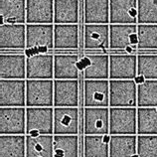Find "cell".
I'll use <instances>...</instances> for the list:
<instances>
[{
    "label": "cell",
    "instance_id": "cell-1",
    "mask_svg": "<svg viewBox=\"0 0 157 157\" xmlns=\"http://www.w3.org/2000/svg\"><path fill=\"white\" fill-rule=\"evenodd\" d=\"M137 134V107H109V135Z\"/></svg>",
    "mask_w": 157,
    "mask_h": 157
},
{
    "label": "cell",
    "instance_id": "cell-2",
    "mask_svg": "<svg viewBox=\"0 0 157 157\" xmlns=\"http://www.w3.org/2000/svg\"><path fill=\"white\" fill-rule=\"evenodd\" d=\"M54 80H26V107H53Z\"/></svg>",
    "mask_w": 157,
    "mask_h": 157
},
{
    "label": "cell",
    "instance_id": "cell-3",
    "mask_svg": "<svg viewBox=\"0 0 157 157\" xmlns=\"http://www.w3.org/2000/svg\"><path fill=\"white\" fill-rule=\"evenodd\" d=\"M109 107H137L134 80H109Z\"/></svg>",
    "mask_w": 157,
    "mask_h": 157
},
{
    "label": "cell",
    "instance_id": "cell-4",
    "mask_svg": "<svg viewBox=\"0 0 157 157\" xmlns=\"http://www.w3.org/2000/svg\"><path fill=\"white\" fill-rule=\"evenodd\" d=\"M26 134H54V107H26Z\"/></svg>",
    "mask_w": 157,
    "mask_h": 157
},
{
    "label": "cell",
    "instance_id": "cell-5",
    "mask_svg": "<svg viewBox=\"0 0 157 157\" xmlns=\"http://www.w3.org/2000/svg\"><path fill=\"white\" fill-rule=\"evenodd\" d=\"M0 106L26 107V80H0Z\"/></svg>",
    "mask_w": 157,
    "mask_h": 157
},
{
    "label": "cell",
    "instance_id": "cell-6",
    "mask_svg": "<svg viewBox=\"0 0 157 157\" xmlns=\"http://www.w3.org/2000/svg\"><path fill=\"white\" fill-rule=\"evenodd\" d=\"M54 48V24H26V49L39 53Z\"/></svg>",
    "mask_w": 157,
    "mask_h": 157
},
{
    "label": "cell",
    "instance_id": "cell-7",
    "mask_svg": "<svg viewBox=\"0 0 157 157\" xmlns=\"http://www.w3.org/2000/svg\"><path fill=\"white\" fill-rule=\"evenodd\" d=\"M137 45V24H109V48L128 50Z\"/></svg>",
    "mask_w": 157,
    "mask_h": 157
},
{
    "label": "cell",
    "instance_id": "cell-8",
    "mask_svg": "<svg viewBox=\"0 0 157 157\" xmlns=\"http://www.w3.org/2000/svg\"><path fill=\"white\" fill-rule=\"evenodd\" d=\"M0 134H26V107H0Z\"/></svg>",
    "mask_w": 157,
    "mask_h": 157
},
{
    "label": "cell",
    "instance_id": "cell-9",
    "mask_svg": "<svg viewBox=\"0 0 157 157\" xmlns=\"http://www.w3.org/2000/svg\"><path fill=\"white\" fill-rule=\"evenodd\" d=\"M86 135L109 134V107H85Z\"/></svg>",
    "mask_w": 157,
    "mask_h": 157
},
{
    "label": "cell",
    "instance_id": "cell-10",
    "mask_svg": "<svg viewBox=\"0 0 157 157\" xmlns=\"http://www.w3.org/2000/svg\"><path fill=\"white\" fill-rule=\"evenodd\" d=\"M86 80H109V57L105 54H89L78 62Z\"/></svg>",
    "mask_w": 157,
    "mask_h": 157
},
{
    "label": "cell",
    "instance_id": "cell-11",
    "mask_svg": "<svg viewBox=\"0 0 157 157\" xmlns=\"http://www.w3.org/2000/svg\"><path fill=\"white\" fill-rule=\"evenodd\" d=\"M137 77V56L133 54L109 56V80H134Z\"/></svg>",
    "mask_w": 157,
    "mask_h": 157
},
{
    "label": "cell",
    "instance_id": "cell-12",
    "mask_svg": "<svg viewBox=\"0 0 157 157\" xmlns=\"http://www.w3.org/2000/svg\"><path fill=\"white\" fill-rule=\"evenodd\" d=\"M85 107H109V80H85Z\"/></svg>",
    "mask_w": 157,
    "mask_h": 157
},
{
    "label": "cell",
    "instance_id": "cell-13",
    "mask_svg": "<svg viewBox=\"0 0 157 157\" xmlns=\"http://www.w3.org/2000/svg\"><path fill=\"white\" fill-rule=\"evenodd\" d=\"M27 57L24 54H2L0 56L1 80H26Z\"/></svg>",
    "mask_w": 157,
    "mask_h": 157
},
{
    "label": "cell",
    "instance_id": "cell-14",
    "mask_svg": "<svg viewBox=\"0 0 157 157\" xmlns=\"http://www.w3.org/2000/svg\"><path fill=\"white\" fill-rule=\"evenodd\" d=\"M78 80H54V107H78Z\"/></svg>",
    "mask_w": 157,
    "mask_h": 157
},
{
    "label": "cell",
    "instance_id": "cell-15",
    "mask_svg": "<svg viewBox=\"0 0 157 157\" xmlns=\"http://www.w3.org/2000/svg\"><path fill=\"white\" fill-rule=\"evenodd\" d=\"M78 131V107H54V135H77Z\"/></svg>",
    "mask_w": 157,
    "mask_h": 157
},
{
    "label": "cell",
    "instance_id": "cell-16",
    "mask_svg": "<svg viewBox=\"0 0 157 157\" xmlns=\"http://www.w3.org/2000/svg\"><path fill=\"white\" fill-rule=\"evenodd\" d=\"M26 75L29 80H52L54 78V56L40 53L27 58Z\"/></svg>",
    "mask_w": 157,
    "mask_h": 157
},
{
    "label": "cell",
    "instance_id": "cell-17",
    "mask_svg": "<svg viewBox=\"0 0 157 157\" xmlns=\"http://www.w3.org/2000/svg\"><path fill=\"white\" fill-rule=\"evenodd\" d=\"M109 24H137V0H109Z\"/></svg>",
    "mask_w": 157,
    "mask_h": 157
},
{
    "label": "cell",
    "instance_id": "cell-18",
    "mask_svg": "<svg viewBox=\"0 0 157 157\" xmlns=\"http://www.w3.org/2000/svg\"><path fill=\"white\" fill-rule=\"evenodd\" d=\"M0 47L2 50L26 49V24H2L0 26Z\"/></svg>",
    "mask_w": 157,
    "mask_h": 157
},
{
    "label": "cell",
    "instance_id": "cell-19",
    "mask_svg": "<svg viewBox=\"0 0 157 157\" xmlns=\"http://www.w3.org/2000/svg\"><path fill=\"white\" fill-rule=\"evenodd\" d=\"M27 24H54V0H26Z\"/></svg>",
    "mask_w": 157,
    "mask_h": 157
},
{
    "label": "cell",
    "instance_id": "cell-20",
    "mask_svg": "<svg viewBox=\"0 0 157 157\" xmlns=\"http://www.w3.org/2000/svg\"><path fill=\"white\" fill-rule=\"evenodd\" d=\"M84 46L86 50L109 48V24H86Z\"/></svg>",
    "mask_w": 157,
    "mask_h": 157
},
{
    "label": "cell",
    "instance_id": "cell-21",
    "mask_svg": "<svg viewBox=\"0 0 157 157\" xmlns=\"http://www.w3.org/2000/svg\"><path fill=\"white\" fill-rule=\"evenodd\" d=\"M78 47V24H54V48L58 50H74Z\"/></svg>",
    "mask_w": 157,
    "mask_h": 157
},
{
    "label": "cell",
    "instance_id": "cell-22",
    "mask_svg": "<svg viewBox=\"0 0 157 157\" xmlns=\"http://www.w3.org/2000/svg\"><path fill=\"white\" fill-rule=\"evenodd\" d=\"M78 56L73 54L54 56V80H78Z\"/></svg>",
    "mask_w": 157,
    "mask_h": 157
},
{
    "label": "cell",
    "instance_id": "cell-23",
    "mask_svg": "<svg viewBox=\"0 0 157 157\" xmlns=\"http://www.w3.org/2000/svg\"><path fill=\"white\" fill-rule=\"evenodd\" d=\"M54 135H26V157H54Z\"/></svg>",
    "mask_w": 157,
    "mask_h": 157
},
{
    "label": "cell",
    "instance_id": "cell-24",
    "mask_svg": "<svg viewBox=\"0 0 157 157\" xmlns=\"http://www.w3.org/2000/svg\"><path fill=\"white\" fill-rule=\"evenodd\" d=\"M137 154V135H109V157H132Z\"/></svg>",
    "mask_w": 157,
    "mask_h": 157
},
{
    "label": "cell",
    "instance_id": "cell-25",
    "mask_svg": "<svg viewBox=\"0 0 157 157\" xmlns=\"http://www.w3.org/2000/svg\"><path fill=\"white\" fill-rule=\"evenodd\" d=\"M2 24L26 23V0H0Z\"/></svg>",
    "mask_w": 157,
    "mask_h": 157
},
{
    "label": "cell",
    "instance_id": "cell-26",
    "mask_svg": "<svg viewBox=\"0 0 157 157\" xmlns=\"http://www.w3.org/2000/svg\"><path fill=\"white\" fill-rule=\"evenodd\" d=\"M78 0H54V24H78Z\"/></svg>",
    "mask_w": 157,
    "mask_h": 157
},
{
    "label": "cell",
    "instance_id": "cell-27",
    "mask_svg": "<svg viewBox=\"0 0 157 157\" xmlns=\"http://www.w3.org/2000/svg\"><path fill=\"white\" fill-rule=\"evenodd\" d=\"M86 24H109V0H85Z\"/></svg>",
    "mask_w": 157,
    "mask_h": 157
},
{
    "label": "cell",
    "instance_id": "cell-28",
    "mask_svg": "<svg viewBox=\"0 0 157 157\" xmlns=\"http://www.w3.org/2000/svg\"><path fill=\"white\" fill-rule=\"evenodd\" d=\"M0 157H26V135H0Z\"/></svg>",
    "mask_w": 157,
    "mask_h": 157
},
{
    "label": "cell",
    "instance_id": "cell-29",
    "mask_svg": "<svg viewBox=\"0 0 157 157\" xmlns=\"http://www.w3.org/2000/svg\"><path fill=\"white\" fill-rule=\"evenodd\" d=\"M85 157H109V135H86Z\"/></svg>",
    "mask_w": 157,
    "mask_h": 157
},
{
    "label": "cell",
    "instance_id": "cell-30",
    "mask_svg": "<svg viewBox=\"0 0 157 157\" xmlns=\"http://www.w3.org/2000/svg\"><path fill=\"white\" fill-rule=\"evenodd\" d=\"M54 157H78V135H54Z\"/></svg>",
    "mask_w": 157,
    "mask_h": 157
},
{
    "label": "cell",
    "instance_id": "cell-31",
    "mask_svg": "<svg viewBox=\"0 0 157 157\" xmlns=\"http://www.w3.org/2000/svg\"><path fill=\"white\" fill-rule=\"evenodd\" d=\"M137 134L157 135V107H137Z\"/></svg>",
    "mask_w": 157,
    "mask_h": 157
},
{
    "label": "cell",
    "instance_id": "cell-32",
    "mask_svg": "<svg viewBox=\"0 0 157 157\" xmlns=\"http://www.w3.org/2000/svg\"><path fill=\"white\" fill-rule=\"evenodd\" d=\"M137 107H157V80L137 85Z\"/></svg>",
    "mask_w": 157,
    "mask_h": 157
},
{
    "label": "cell",
    "instance_id": "cell-33",
    "mask_svg": "<svg viewBox=\"0 0 157 157\" xmlns=\"http://www.w3.org/2000/svg\"><path fill=\"white\" fill-rule=\"evenodd\" d=\"M136 48L157 50V24H137Z\"/></svg>",
    "mask_w": 157,
    "mask_h": 157
},
{
    "label": "cell",
    "instance_id": "cell-34",
    "mask_svg": "<svg viewBox=\"0 0 157 157\" xmlns=\"http://www.w3.org/2000/svg\"><path fill=\"white\" fill-rule=\"evenodd\" d=\"M137 76L145 80H157V54L137 56Z\"/></svg>",
    "mask_w": 157,
    "mask_h": 157
},
{
    "label": "cell",
    "instance_id": "cell-35",
    "mask_svg": "<svg viewBox=\"0 0 157 157\" xmlns=\"http://www.w3.org/2000/svg\"><path fill=\"white\" fill-rule=\"evenodd\" d=\"M137 24H157V0H137Z\"/></svg>",
    "mask_w": 157,
    "mask_h": 157
},
{
    "label": "cell",
    "instance_id": "cell-36",
    "mask_svg": "<svg viewBox=\"0 0 157 157\" xmlns=\"http://www.w3.org/2000/svg\"><path fill=\"white\" fill-rule=\"evenodd\" d=\"M137 155L139 157H157V135H137Z\"/></svg>",
    "mask_w": 157,
    "mask_h": 157
}]
</instances>
